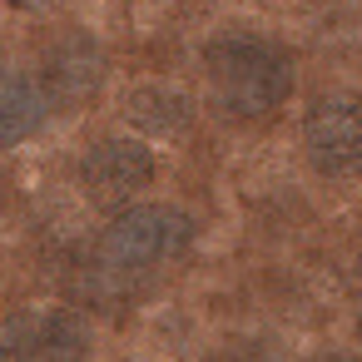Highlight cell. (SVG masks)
Returning a JSON list of instances; mask_svg holds the SVG:
<instances>
[{"mask_svg": "<svg viewBox=\"0 0 362 362\" xmlns=\"http://www.w3.org/2000/svg\"><path fill=\"white\" fill-rule=\"evenodd\" d=\"M50 95L40 85V75L25 70H6L0 75V149H16L25 139H35L50 119Z\"/></svg>", "mask_w": 362, "mask_h": 362, "instance_id": "7", "label": "cell"}, {"mask_svg": "<svg viewBox=\"0 0 362 362\" xmlns=\"http://www.w3.org/2000/svg\"><path fill=\"white\" fill-rule=\"evenodd\" d=\"M189 243H194L189 214H179L169 204H134V209L115 214L105 223V233L95 238V248L80 268V293L100 308H119L154 273L179 263L189 253Z\"/></svg>", "mask_w": 362, "mask_h": 362, "instance_id": "1", "label": "cell"}, {"mask_svg": "<svg viewBox=\"0 0 362 362\" xmlns=\"http://www.w3.org/2000/svg\"><path fill=\"white\" fill-rule=\"evenodd\" d=\"M317 362H357V357H317Z\"/></svg>", "mask_w": 362, "mask_h": 362, "instance_id": "10", "label": "cell"}, {"mask_svg": "<svg viewBox=\"0 0 362 362\" xmlns=\"http://www.w3.org/2000/svg\"><path fill=\"white\" fill-rule=\"evenodd\" d=\"M218 362H263V357H218Z\"/></svg>", "mask_w": 362, "mask_h": 362, "instance_id": "9", "label": "cell"}, {"mask_svg": "<svg viewBox=\"0 0 362 362\" xmlns=\"http://www.w3.org/2000/svg\"><path fill=\"white\" fill-rule=\"evenodd\" d=\"M90 327L70 308H21L0 322V362H85Z\"/></svg>", "mask_w": 362, "mask_h": 362, "instance_id": "3", "label": "cell"}, {"mask_svg": "<svg viewBox=\"0 0 362 362\" xmlns=\"http://www.w3.org/2000/svg\"><path fill=\"white\" fill-rule=\"evenodd\" d=\"M154 149L144 139H124V134H110V139H95L80 159V184L90 189V199L100 204H115V199H129L139 189L154 184Z\"/></svg>", "mask_w": 362, "mask_h": 362, "instance_id": "5", "label": "cell"}, {"mask_svg": "<svg viewBox=\"0 0 362 362\" xmlns=\"http://www.w3.org/2000/svg\"><path fill=\"white\" fill-rule=\"evenodd\" d=\"M209 100L233 124H258L278 115L293 95V55L258 30H223L204 45Z\"/></svg>", "mask_w": 362, "mask_h": 362, "instance_id": "2", "label": "cell"}, {"mask_svg": "<svg viewBox=\"0 0 362 362\" xmlns=\"http://www.w3.org/2000/svg\"><path fill=\"white\" fill-rule=\"evenodd\" d=\"M35 75H40L50 105H85L100 90V80H105V50L85 30H65L45 50V60H40Z\"/></svg>", "mask_w": 362, "mask_h": 362, "instance_id": "6", "label": "cell"}, {"mask_svg": "<svg viewBox=\"0 0 362 362\" xmlns=\"http://www.w3.org/2000/svg\"><path fill=\"white\" fill-rule=\"evenodd\" d=\"M21 6H45V0H21Z\"/></svg>", "mask_w": 362, "mask_h": 362, "instance_id": "11", "label": "cell"}, {"mask_svg": "<svg viewBox=\"0 0 362 362\" xmlns=\"http://www.w3.org/2000/svg\"><path fill=\"white\" fill-rule=\"evenodd\" d=\"M129 119L139 129H149V134H174L189 119V100L174 95V90H164V85H154V90L129 95Z\"/></svg>", "mask_w": 362, "mask_h": 362, "instance_id": "8", "label": "cell"}, {"mask_svg": "<svg viewBox=\"0 0 362 362\" xmlns=\"http://www.w3.org/2000/svg\"><path fill=\"white\" fill-rule=\"evenodd\" d=\"M303 154L327 179L362 174V95H322L303 119Z\"/></svg>", "mask_w": 362, "mask_h": 362, "instance_id": "4", "label": "cell"}]
</instances>
